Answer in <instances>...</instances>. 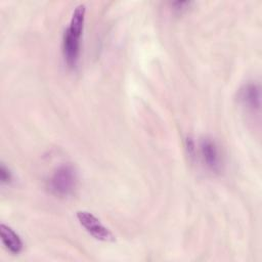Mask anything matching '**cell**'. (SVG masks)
<instances>
[{"instance_id": "1", "label": "cell", "mask_w": 262, "mask_h": 262, "mask_svg": "<svg viewBox=\"0 0 262 262\" xmlns=\"http://www.w3.org/2000/svg\"><path fill=\"white\" fill-rule=\"evenodd\" d=\"M86 8L83 5L76 6L69 27L64 30L62 36V55L67 66L74 69L80 58V39L83 32Z\"/></svg>"}, {"instance_id": "2", "label": "cell", "mask_w": 262, "mask_h": 262, "mask_svg": "<svg viewBox=\"0 0 262 262\" xmlns=\"http://www.w3.org/2000/svg\"><path fill=\"white\" fill-rule=\"evenodd\" d=\"M79 182L78 172L71 164L57 167L48 179L47 186L50 192L59 198L72 195L77 189Z\"/></svg>"}, {"instance_id": "3", "label": "cell", "mask_w": 262, "mask_h": 262, "mask_svg": "<svg viewBox=\"0 0 262 262\" xmlns=\"http://www.w3.org/2000/svg\"><path fill=\"white\" fill-rule=\"evenodd\" d=\"M202 164L210 172L219 173L222 170L223 158L218 143L209 136L202 137L196 148Z\"/></svg>"}, {"instance_id": "4", "label": "cell", "mask_w": 262, "mask_h": 262, "mask_svg": "<svg viewBox=\"0 0 262 262\" xmlns=\"http://www.w3.org/2000/svg\"><path fill=\"white\" fill-rule=\"evenodd\" d=\"M76 216L79 223L94 238L102 242L115 241V236L112 231L106 226H104L101 221L92 213L88 211H78Z\"/></svg>"}, {"instance_id": "5", "label": "cell", "mask_w": 262, "mask_h": 262, "mask_svg": "<svg viewBox=\"0 0 262 262\" xmlns=\"http://www.w3.org/2000/svg\"><path fill=\"white\" fill-rule=\"evenodd\" d=\"M260 85L255 82L244 84L237 92V100L239 104L249 113L255 114L260 112L261 91Z\"/></svg>"}, {"instance_id": "6", "label": "cell", "mask_w": 262, "mask_h": 262, "mask_svg": "<svg viewBox=\"0 0 262 262\" xmlns=\"http://www.w3.org/2000/svg\"><path fill=\"white\" fill-rule=\"evenodd\" d=\"M0 235L4 247L12 254H18L24 248V243L20 236L8 225H0Z\"/></svg>"}, {"instance_id": "7", "label": "cell", "mask_w": 262, "mask_h": 262, "mask_svg": "<svg viewBox=\"0 0 262 262\" xmlns=\"http://www.w3.org/2000/svg\"><path fill=\"white\" fill-rule=\"evenodd\" d=\"M191 4H192L191 1H175L171 3V6L173 7L172 9L175 12L182 13V12H185L190 7Z\"/></svg>"}, {"instance_id": "8", "label": "cell", "mask_w": 262, "mask_h": 262, "mask_svg": "<svg viewBox=\"0 0 262 262\" xmlns=\"http://www.w3.org/2000/svg\"><path fill=\"white\" fill-rule=\"evenodd\" d=\"M0 179L3 184L10 183L12 180V173L11 171L4 165V163H1L0 165Z\"/></svg>"}]
</instances>
